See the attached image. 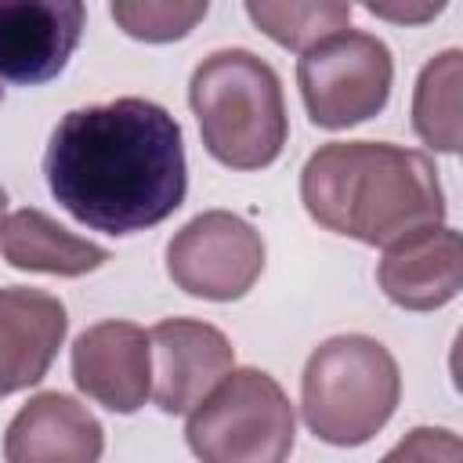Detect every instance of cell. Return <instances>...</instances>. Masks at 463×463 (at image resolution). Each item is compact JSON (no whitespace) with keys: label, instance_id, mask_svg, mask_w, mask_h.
I'll use <instances>...</instances> for the list:
<instances>
[{"label":"cell","instance_id":"1","mask_svg":"<svg viewBox=\"0 0 463 463\" xmlns=\"http://www.w3.org/2000/svg\"><path fill=\"white\" fill-rule=\"evenodd\" d=\"M43 174L51 195L90 232L156 228L188 192L181 123L134 94L72 109L51 130Z\"/></svg>","mask_w":463,"mask_h":463},{"label":"cell","instance_id":"2","mask_svg":"<svg viewBox=\"0 0 463 463\" xmlns=\"http://www.w3.org/2000/svg\"><path fill=\"white\" fill-rule=\"evenodd\" d=\"M300 199L315 224L391 246L445 221V192L427 152L391 141H329L300 170Z\"/></svg>","mask_w":463,"mask_h":463},{"label":"cell","instance_id":"6","mask_svg":"<svg viewBox=\"0 0 463 463\" xmlns=\"http://www.w3.org/2000/svg\"><path fill=\"white\" fill-rule=\"evenodd\" d=\"M394 83L391 47L362 29H344L315 47H307L297 61V87L304 109L315 127L344 130L369 116H376Z\"/></svg>","mask_w":463,"mask_h":463},{"label":"cell","instance_id":"8","mask_svg":"<svg viewBox=\"0 0 463 463\" xmlns=\"http://www.w3.org/2000/svg\"><path fill=\"white\" fill-rule=\"evenodd\" d=\"M152 398L163 412H192L232 369V340L199 318H163L148 329Z\"/></svg>","mask_w":463,"mask_h":463},{"label":"cell","instance_id":"15","mask_svg":"<svg viewBox=\"0 0 463 463\" xmlns=\"http://www.w3.org/2000/svg\"><path fill=\"white\" fill-rule=\"evenodd\" d=\"M459 87H463V51L449 47L434 54L412 90V130L438 152L459 148Z\"/></svg>","mask_w":463,"mask_h":463},{"label":"cell","instance_id":"20","mask_svg":"<svg viewBox=\"0 0 463 463\" xmlns=\"http://www.w3.org/2000/svg\"><path fill=\"white\" fill-rule=\"evenodd\" d=\"M4 224H7V192L0 188V235H4Z\"/></svg>","mask_w":463,"mask_h":463},{"label":"cell","instance_id":"7","mask_svg":"<svg viewBox=\"0 0 463 463\" xmlns=\"http://www.w3.org/2000/svg\"><path fill=\"white\" fill-rule=\"evenodd\" d=\"M264 271L260 232L232 210H203L166 242V275L203 300H239Z\"/></svg>","mask_w":463,"mask_h":463},{"label":"cell","instance_id":"18","mask_svg":"<svg viewBox=\"0 0 463 463\" xmlns=\"http://www.w3.org/2000/svg\"><path fill=\"white\" fill-rule=\"evenodd\" d=\"M380 463H463V441L449 427H412Z\"/></svg>","mask_w":463,"mask_h":463},{"label":"cell","instance_id":"3","mask_svg":"<svg viewBox=\"0 0 463 463\" xmlns=\"http://www.w3.org/2000/svg\"><path fill=\"white\" fill-rule=\"evenodd\" d=\"M188 105L206 152L232 170L271 166L289 137L279 72L246 47L206 54L188 80Z\"/></svg>","mask_w":463,"mask_h":463},{"label":"cell","instance_id":"17","mask_svg":"<svg viewBox=\"0 0 463 463\" xmlns=\"http://www.w3.org/2000/svg\"><path fill=\"white\" fill-rule=\"evenodd\" d=\"M210 4L206 0H116L109 7L112 22L145 43H166L188 36L203 18Z\"/></svg>","mask_w":463,"mask_h":463},{"label":"cell","instance_id":"16","mask_svg":"<svg viewBox=\"0 0 463 463\" xmlns=\"http://www.w3.org/2000/svg\"><path fill=\"white\" fill-rule=\"evenodd\" d=\"M347 0H246L250 22L289 51H307L318 40L351 29Z\"/></svg>","mask_w":463,"mask_h":463},{"label":"cell","instance_id":"14","mask_svg":"<svg viewBox=\"0 0 463 463\" xmlns=\"http://www.w3.org/2000/svg\"><path fill=\"white\" fill-rule=\"evenodd\" d=\"M4 260L18 271H43V275H61V279H80L87 271H98L109 260V250L72 235L61 228L51 213L25 206L14 210L4 224L0 235Z\"/></svg>","mask_w":463,"mask_h":463},{"label":"cell","instance_id":"10","mask_svg":"<svg viewBox=\"0 0 463 463\" xmlns=\"http://www.w3.org/2000/svg\"><path fill=\"white\" fill-rule=\"evenodd\" d=\"M72 380L109 412H137L152 398L148 333L127 318L87 326L72 344Z\"/></svg>","mask_w":463,"mask_h":463},{"label":"cell","instance_id":"11","mask_svg":"<svg viewBox=\"0 0 463 463\" xmlns=\"http://www.w3.org/2000/svg\"><path fill=\"white\" fill-rule=\"evenodd\" d=\"M383 297L405 311H434L463 289V239L449 224L402 235L376 264Z\"/></svg>","mask_w":463,"mask_h":463},{"label":"cell","instance_id":"12","mask_svg":"<svg viewBox=\"0 0 463 463\" xmlns=\"http://www.w3.org/2000/svg\"><path fill=\"white\" fill-rule=\"evenodd\" d=\"M105 430L98 416L61 391L33 394L7 423V463H98Z\"/></svg>","mask_w":463,"mask_h":463},{"label":"cell","instance_id":"19","mask_svg":"<svg viewBox=\"0 0 463 463\" xmlns=\"http://www.w3.org/2000/svg\"><path fill=\"white\" fill-rule=\"evenodd\" d=\"M365 11L376 18H391V22H427V18L441 14L445 4L441 0H434V4L430 0L427 4H376V0H369Z\"/></svg>","mask_w":463,"mask_h":463},{"label":"cell","instance_id":"5","mask_svg":"<svg viewBox=\"0 0 463 463\" xmlns=\"http://www.w3.org/2000/svg\"><path fill=\"white\" fill-rule=\"evenodd\" d=\"M297 416L282 383L264 369H232L192 412L188 449L199 463H286Z\"/></svg>","mask_w":463,"mask_h":463},{"label":"cell","instance_id":"13","mask_svg":"<svg viewBox=\"0 0 463 463\" xmlns=\"http://www.w3.org/2000/svg\"><path fill=\"white\" fill-rule=\"evenodd\" d=\"M69 329L65 304L33 286L0 289V398L36 387Z\"/></svg>","mask_w":463,"mask_h":463},{"label":"cell","instance_id":"9","mask_svg":"<svg viewBox=\"0 0 463 463\" xmlns=\"http://www.w3.org/2000/svg\"><path fill=\"white\" fill-rule=\"evenodd\" d=\"M83 22L80 0H0V80L18 87L54 80L69 65Z\"/></svg>","mask_w":463,"mask_h":463},{"label":"cell","instance_id":"4","mask_svg":"<svg viewBox=\"0 0 463 463\" xmlns=\"http://www.w3.org/2000/svg\"><path fill=\"white\" fill-rule=\"evenodd\" d=\"M398 398V362L380 340L365 333H340L322 340L300 373L304 423L326 445H365L387 427Z\"/></svg>","mask_w":463,"mask_h":463}]
</instances>
